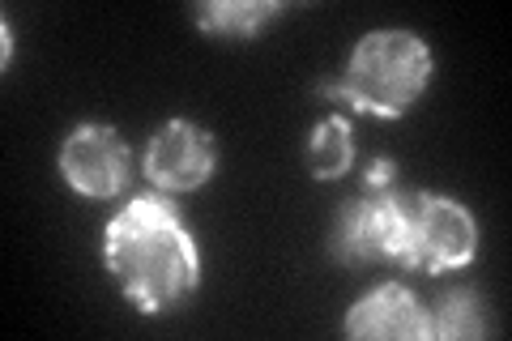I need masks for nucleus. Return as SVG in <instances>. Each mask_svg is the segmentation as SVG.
I'll return each mask as SVG.
<instances>
[{"mask_svg": "<svg viewBox=\"0 0 512 341\" xmlns=\"http://www.w3.org/2000/svg\"><path fill=\"white\" fill-rule=\"evenodd\" d=\"M214 137L192 120H167L146 145L141 171L158 192H192L214 175Z\"/></svg>", "mask_w": 512, "mask_h": 341, "instance_id": "nucleus-6", "label": "nucleus"}, {"mask_svg": "<svg viewBox=\"0 0 512 341\" xmlns=\"http://www.w3.org/2000/svg\"><path fill=\"white\" fill-rule=\"evenodd\" d=\"M410 248V201L397 192H363L346 201L333 218L329 252L342 265H372V261H397L406 265Z\"/></svg>", "mask_w": 512, "mask_h": 341, "instance_id": "nucleus-3", "label": "nucleus"}, {"mask_svg": "<svg viewBox=\"0 0 512 341\" xmlns=\"http://www.w3.org/2000/svg\"><path fill=\"white\" fill-rule=\"evenodd\" d=\"M431 47L410 30H372L355 43L346 69L325 81L320 94L346 103L359 116L402 120L431 81Z\"/></svg>", "mask_w": 512, "mask_h": 341, "instance_id": "nucleus-2", "label": "nucleus"}, {"mask_svg": "<svg viewBox=\"0 0 512 341\" xmlns=\"http://www.w3.org/2000/svg\"><path fill=\"white\" fill-rule=\"evenodd\" d=\"M363 180H367V192H380L384 184L393 180V162H389V158H376L372 167H367V175H363Z\"/></svg>", "mask_w": 512, "mask_h": 341, "instance_id": "nucleus-11", "label": "nucleus"}, {"mask_svg": "<svg viewBox=\"0 0 512 341\" xmlns=\"http://www.w3.org/2000/svg\"><path fill=\"white\" fill-rule=\"evenodd\" d=\"M103 261L124 299L158 316L201 286V252L167 192L128 201L103 231Z\"/></svg>", "mask_w": 512, "mask_h": 341, "instance_id": "nucleus-1", "label": "nucleus"}, {"mask_svg": "<svg viewBox=\"0 0 512 341\" xmlns=\"http://www.w3.org/2000/svg\"><path fill=\"white\" fill-rule=\"evenodd\" d=\"M308 175L312 180H342L350 171V162H355V141H350V124L342 116H329L312 128L308 137Z\"/></svg>", "mask_w": 512, "mask_h": 341, "instance_id": "nucleus-9", "label": "nucleus"}, {"mask_svg": "<svg viewBox=\"0 0 512 341\" xmlns=\"http://www.w3.org/2000/svg\"><path fill=\"white\" fill-rule=\"evenodd\" d=\"M342 329L359 341H423L431 337V320L427 307L397 282H380L350 307Z\"/></svg>", "mask_w": 512, "mask_h": 341, "instance_id": "nucleus-7", "label": "nucleus"}, {"mask_svg": "<svg viewBox=\"0 0 512 341\" xmlns=\"http://www.w3.org/2000/svg\"><path fill=\"white\" fill-rule=\"evenodd\" d=\"M56 167L64 175V184L82 197L107 201L120 197V188L128 184V171H133V158H128V145L120 141L116 128L107 124H77L60 145Z\"/></svg>", "mask_w": 512, "mask_h": 341, "instance_id": "nucleus-5", "label": "nucleus"}, {"mask_svg": "<svg viewBox=\"0 0 512 341\" xmlns=\"http://www.w3.org/2000/svg\"><path fill=\"white\" fill-rule=\"evenodd\" d=\"M427 320H431V337H440V341H474L487 333L483 307H478V295L470 286L444 290L436 307L427 312Z\"/></svg>", "mask_w": 512, "mask_h": 341, "instance_id": "nucleus-10", "label": "nucleus"}, {"mask_svg": "<svg viewBox=\"0 0 512 341\" xmlns=\"http://www.w3.org/2000/svg\"><path fill=\"white\" fill-rule=\"evenodd\" d=\"M282 9V0H205V5L192 9V22H197L201 35L214 39H252Z\"/></svg>", "mask_w": 512, "mask_h": 341, "instance_id": "nucleus-8", "label": "nucleus"}, {"mask_svg": "<svg viewBox=\"0 0 512 341\" xmlns=\"http://www.w3.org/2000/svg\"><path fill=\"white\" fill-rule=\"evenodd\" d=\"M478 252V222L461 201L440 197V192H423L410 201V248L406 269L448 273L466 269Z\"/></svg>", "mask_w": 512, "mask_h": 341, "instance_id": "nucleus-4", "label": "nucleus"}]
</instances>
